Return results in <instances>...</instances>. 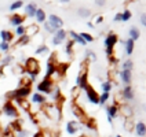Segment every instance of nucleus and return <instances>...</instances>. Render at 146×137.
I'll list each match as a JSON object with an SVG mask.
<instances>
[{
  "label": "nucleus",
  "mask_w": 146,
  "mask_h": 137,
  "mask_svg": "<svg viewBox=\"0 0 146 137\" xmlns=\"http://www.w3.org/2000/svg\"><path fill=\"white\" fill-rule=\"evenodd\" d=\"M35 16H36L37 22H44V21H46V12H44L41 8H37V10H36V14H35Z\"/></svg>",
  "instance_id": "nucleus-22"
},
{
  "label": "nucleus",
  "mask_w": 146,
  "mask_h": 137,
  "mask_svg": "<svg viewBox=\"0 0 146 137\" xmlns=\"http://www.w3.org/2000/svg\"><path fill=\"white\" fill-rule=\"evenodd\" d=\"M17 102L19 103V106L24 108L25 111H29V108H31V104H29V102L28 100H25V99H15Z\"/></svg>",
  "instance_id": "nucleus-26"
},
{
  "label": "nucleus",
  "mask_w": 146,
  "mask_h": 137,
  "mask_svg": "<svg viewBox=\"0 0 146 137\" xmlns=\"http://www.w3.org/2000/svg\"><path fill=\"white\" fill-rule=\"evenodd\" d=\"M3 113L6 114L7 117H13V118H17L18 117V111H17L15 106L13 104L11 100H7L4 106H3Z\"/></svg>",
  "instance_id": "nucleus-3"
},
{
  "label": "nucleus",
  "mask_w": 146,
  "mask_h": 137,
  "mask_svg": "<svg viewBox=\"0 0 146 137\" xmlns=\"http://www.w3.org/2000/svg\"><path fill=\"white\" fill-rule=\"evenodd\" d=\"M79 15L81 18H88L91 15V11H90L88 8H79Z\"/></svg>",
  "instance_id": "nucleus-27"
},
{
  "label": "nucleus",
  "mask_w": 146,
  "mask_h": 137,
  "mask_svg": "<svg viewBox=\"0 0 146 137\" xmlns=\"http://www.w3.org/2000/svg\"><path fill=\"white\" fill-rule=\"evenodd\" d=\"M47 51H48V48H47L46 45H41L40 48H37V49H36V54L39 55V54H44V52H47Z\"/></svg>",
  "instance_id": "nucleus-39"
},
{
  "label": "nucleus",
  "mask_w": 146,
  "mask_h": 137,
  "mask_svg": "<svg viewBox=\"0 0 146 137\" xmlns=\"http://www.w3.org/2000/svg\"><path fill=\"white\" fill-rule=\"evenodd\" d=\"M25 71L29 74L31 81H35L36 75L39 74V71H40V65H39L37 59H35V58L26 59V62H25Z\"/></svg>",
  "instance_id": "nucleus-1"
},
{
  "label": "nucleus",
  "mask_w": 146,
  "mask_h": 137,
  "mask_svg": "<svg viewBox=\"0 0 146 137\" xmlns=\"http://www.w3.org/2000/svg\"><path fill=\"white\" fill-rule=\"evenodd\" d=\"M131 15H132V14H131L130 10H125V11L121 14V21H124V22H125V21H128V19L131 18Z\"/></svg>",
  "instance_id": "nucleus-32"
},
{
  "label": "nucleus",
  "mask_w": 146,
  "mask_h": 137,
  "mask_svg": "<svg viewBox=\"0 0 146 137\" xmlns=\"http://www.w3.org/2000/svg\"><path fill=\"white\" fill-rule=\"evenodd\" d=\"M123 69H124V70H130L131 71V69H132V60H131V59H127V60L123 63Z\"/></svg>",
  "instance_id": "nucleus-31"
},
{
  "label": "nucleus",
  "mask_w": 146,
  "mask_h": 137,
  "mask_svg": "<svg viewBox=\"0 0 146 137\" xmlns=\"http://www.w3.org/2000/svg\"><path fill=\"white\" fill-rule=\"evenodd\" d=\"M69 34H70V39H72V41H77L79 44H81V45H84V47H86V44H87V43L81 39L79 33H76V32H73V30H70V32H69Z\"/></svg>",
  "instance_id": "nucleus-16"
},
{
  "label": "nucleus",
  "mask_w": 146,
  "mask_h": 137,
  "mask_svg": "<svg viewBox=\"0 0 146 137\" xmlns=\"http://www.w3.org/2000/svg\"><path fill=\"white\" fill-rule=\"evenodd\" d=\"M106 113H108V118L113 119L114 117H117V114H119V108H117V106H109L106 108Z\"/></svg>",
  "instance_id": "nucleus-14"
},
{
  "label": "nucleus",
  "mask_w": 146,
  "mask_h": 137,
  "mask_svg": "<svg viewBox=\"0 0 146 137\" xmlns=\"http://www.w3.org/2000/svg\"><path fill=\"white\" fill-rule=\"evenodd\" d=\"M8 48H10V44L8 43H4V41L0 43V49L1 51H8Z\"/></svg>",
  "instance_id": "nucleus-38"
},
{
  "label": "nucleus",
  "mask_w": 146,
  "mask_h": 137,
  "mask_svg": "<svg viewBox=\"0 0 146 137\" xmlns=\"http://www.w3.org/2000/svg\"><path fill=\"white\" fill-rule=\"evenodd\" d=\"M123 97H124L125 100H132V99H134V92H132V89H131L130 85L123 89Z\"/></svg>",
  "instance_id": "nucleus-17"
},
{
  "label": "nucleus",
  "mask_w": 146,
  "mask_h": 137,
  "mask_svg": "<svg viewBox=\"0 0 146 137\" xmlns=\"http://www.w3.org/2000/svg\"><path fill=\"white\" fill-rule=\"evenodd\" d=\"M37 89L44 93H51L52 92V81L50 80V77H44V80L37 85Z\"/></svg>",
  "instance_id": "nucleus-5"
},
{
  "label": "nucleus",
  "mask_w": 146,
  "mask_h": 137,
  "mask_svg": "<svg viewBox=\"0 0 146 137\" xmlns=\"http://www.w3.org/2000/svg\"><path fill=\"white\" fill-rule=\"evenodd\" d=\"M120 111L123 113V115H124L125 118H131V117H132V108H131V107H128L127 104L123 106L121 110H119V113H120Z\"/></svg>",
  "instance_id": "nucleus-20"
},
{
  "label": "nucleus",
  "mask_w": 146,
  "mask_h": 137,
  "mask_svg": "<svg viewBox=\"0 0 146 137\" xmlns=\"http://www.w3.org/2000/svg\"><path fill=\"white\" fill-rule=\"evenodd\" d=\"M84 90L87 92V97H88V100L92 103V104H99V95H98L97 92L94 90V88H92V87L87 85V87L84 88Z\"/></svg>",
  "instance_id": "nucleus-6"
},
{
  "label": "nucleus",
  "mask_w": 146,
  "mask_h": 137,
  "mask_svg": "<svg viewBox=\"0 0 146 137\" xmlns=\"http://www.w3.org/2000/svg\"><path fill=\"white\" fill-rule=\"evenodd\" d=\"M48 24L51 25V26H52L55 30H57V29L59 30V29L64 26V21H62L59 16L55 15V14H51V15L48 16Z\"/></svg>",
  "instance_id": "nucleus-7"
},
{
  "label": "nucleus",
  "mask_w": 146,
  "mask_h": 137,
  "mask_svg": "<svg viewBox=\"0 0 146 137\" xmlns=\"http://www.w3.org/2000/svg\"><path fill=\"white\" fill-rule=\"evenodd\" d=\"M73 114H74V115H76V117H77L79 119H81V121H84V122L87 121L86 115L83 114V110H81V108H80V107H79L77 104H73Z\"/></svg>",
  "instance_id": "nucleus-13"
},
{
  "label": "nucleus",
  "mask_w": 146,
  "mask_h": 137,
  "mask_svg": "<svg viewBox=\"0 0 146 137\" xmlns=\"http://www.w3.org/2000/svg\"><path fill=\"white\" fill-rule=\"evenodd\" d=\"M33 137H44V134H43L41 132H37V133H35V134H33Z\"/></svg>",
  "instance_id": "nucleus-45"
},
{
  "label": "nucleus",
  "mask_w": 146,
  "mask_h": 137,
  "mask_svg": "<svg viewBox=\"0 0 146 137\" xmlns=\"http://www.w3.org/2000/svg\"><path fill=\"white\" fill-rule=\"evenodd\" d=\"M10 22H11V25L13 26H21L22 25V22H24V16L18 15V14H13V16L10 18Z\"/></svg>",
  "instance_id": "nucleus-11"
},
{
  "label": "nucleus",
  "mask_w": 146,
  "mask_h": 137,
  "mask_svg": "<svg viewBox=\"0 0 146 137\" xmlns=\"http://www.w3.org/2000/svg\"><path fill=\"white\" fill-rule=\"evenodd\" d=\"M108 99H109V93H102L99 96V104H105L108 102Z\"/></svg>",
  "instance_id": "nucleus-33"
},
{
  "label": "nucleus",
  "mask_w": 146,
  "mask_h": 137,
  "mask_svg": "<svg viewBox=\"0 0 146 137\" xmlns=\"http://www.w3.org/2000/svg\"><path fill=\"white\" fill-rule=\"evenodd\" d=\"M110 88H112V84H110L109 81H106V82L102 84V90H104V93H109Z\"/></svg>",
  "instance_id": "nucleus-30"
},
{
  "label": "nucleus",
  "mask_w": 146,
  "mask_h": 137,
  "mask_svg": "<svg viewBox=\"0 0 146 137\" xmlns=\"http://www.w3.org/2000/svg\"><path fill=\"white\" fill-rule=\"evenodd\" d=\"M117 43V36L113 34V33H110L109 36H106L105 39V45H106V54L109 55V56H112V52H113V47L114 44Z\"/></svg>",
  "instance_id": "nucleus-2"
},
{
  "label": "nucleus",
  "mask_w": 146,
  "mask_h": 137,
  "mask_svg": "<svg viewBox=\"0 0 146 137\" xmlns=\"http://www.w3.org/2000/svg\"><path fill=\"white\" fill-rule=\"evenodd\" d=\"M11 60H13V56H6L1 60V65H8V63H11Z\"/></svg>",
  "instance_id": "nucleus-41"
},
{
  "label": "nucleus",
  "mask_w": 146,
  "mask_h": 137,
  "mask_svg": "<svg viewBox=\"0 0 146 137\" xmlns=\"http://www.w3.org/2000/svg\"><path fill=\"white\" fill-rule=\"evenodd\" d=\"M134 43H135V41H132L131 39H128V40L125 41V51H127L128 55H131L132 51H134Z\"/></svg>",
  "instance_id": "nucleus-25"
},
{
  "label": "nucleus",
  "mask_w": 146,
  "mask_h": 137,
  "mask_svg": "<svg viewBox=\"0 0 146 137\" xmlns=\"http://www.w3.org/2000/svg\"><path fill=\"white\" fill-rule=\"evenodd\" d=\"M139 36H141V32H139L135 26H132V28L130 29V39L132 41H135V40H138L139 39Z\"/></svg>",
  "instance_id": "nucleus-21"
},
{
  "label": "nucleus",
  "mask_w": 146,
  "mask_h": 137,
  "mask_svg": "<svg viewBox=\"0 0 146 137\" xmlns=\"http://www.w3.org/2000/svg\"><path fill=\"white\" fill-rule=\"evenodd\" d=\"M65 39H66V32L64 29H59V30L55 32V36H54V39H52V44H54V45H59Z\"/></svg>",
  "instance_id": "nucleus-8"
},
{
  "label": "nucleus",
  "mask_w": 146,
  "mask_h": 137,
  "mask_svg": "<svg viewBox=\"0 0 146 137\" xmlns=\"http://www.w3.org/2000/svg\"><path fill=\"white\" fill-rule=\"evenodd\" d=\"M0 37H1V41H4V43H10V41L14 39L13 33L8 32V30H1L0 32Z\"/></svg>",
  "instance_id": "nucleus-15"
},
{
  "label": "nucleus",
  "mask_w": 146,
  "mask_h": 137,
  "mask_svg": "<svg viewBox=\"0 0 146 137\" xmlns=\"http://www.w3.org/2000/svg\"><path fill=\"white\" fill-rule=\"evenodd\" d=\"M29 93H31V87H19L13 93H8V96H13L15 99H25Z\"/></svg>",
  "instance_id": "nucleus-4"
},
{
  "label": "nucleus",
  "mask_w": 146,
  "mask_h": 137,
  "mask_svg": "<svg viewBox=\"0 0 146 137\" xmlns=\"http://www.w3.org/2000/svg\"><path fill=\"white\" fill-rule=\"evenodd\" d=\"M102 22V16H98L97 18V24H101Z\"/></svg>",
  "instance_id": "nucleus-46"
},
{
  "label": "nucleus",
  "mask_w": 146,
  "mask_h": 137,
  "mask_svg": "<svg viewBox=\"0 0 146 137\" xmlns=\"http://www.w3.org/2000/svg\"><path fill=\"white\" fill-rule=\"evenodd\" d=\"M104 3H105V1H97L98 6H104Z\"/></svg>",
  "instance_id": "nucleus-47"
},
{
  "label": "nucleus",
  "mask_w": 146,
  "mask_h": 137,
  "mask_svg": "<svg viewBox=\"0 0 146 137\" xmlns=\"http://www.w3.org/2000/svg\"><path fill=\"white\" fill-rule=\"evenodd\" d=\"M39 32V26L37 25H29L28 28H25V36H28V37H32V36H35L36 33Z\"/></svg>",
  "instance_id": "nucleus-10"
},
{
  "label": "nucleus",
  "mask_w": 146,
  "mask_h": 137,
  "mask_svg": "<svg viewBox=\"0 0 146 137\" xmlns=\"http://www.w3.org/2000/svg\"><path fill=\"white\" fill-rule=\"evenodd\" d=\"M80 137H84V136H80Z\"/></svg>",
  "instance_id": "nucleus-49"
},
{
  "label": "nucleus",
  "mask_w": 146,
  "mask_h": 137,
  "mask_svg": "<svg viewBox=\"0 0 146 137\" xmlns=\"http://www.w3.org/2000/svg\"><path fill=\"white\" fill-rule=\"evenodd\" d=\"M36 10H37V7H36V4H35V3H29V4L25 7V11H26V15L28 16H35Z\"/></svg>",
  "instance_id": "nucleus-18"
},
{
  "label": "nucleus",
  "mask_w": 146,
  "mask_h": 137,
  "mask_svg": "<svg viewBox=\"0 0 146 137\" xmlns=\"http://www.w3.org/2000/svg\"><path fill=\"white\" fill-rule=\"evenodd\" d=\"M87 56H88L91 60H97V55H95L92 51H87Z\"/></svg>",
  "instance_id": "nucleus-40"
},
{
  "label": "nucleus",
  "mask_w": 146,
  "mask_h": 137,
  "mask_svg": "<svg viewBox=\"0 0 146 137\" xmlns=\"http://www.w3.org/2000/svg\"><path fill=\"white\" fill-rule=\"evenodd\" d=\"M88 84H87V73H81L80 75H79V78H77V88L79 89H84L87 87Z\"/></svg>",
  "instance_id": "nucleus-9"
},
{
  "label": "nucleus",
  "mask_w": 146,
  "mask_h": 137,
  "mask_svg": "<svg viewBox=\"0 0 146 137\" xmlns=\"http://www.w3.org/2000/svg\"><path fill=\"white\" fill-rule=\"evenodd\" d=\"M17 34H18L19 37H22V36H25V28L22 26V25L17 28Z\"/></svg>",
  "instance_id": "nucleus-35"
},
{
  "label": "nucleus",
  "mask_w": 146,
  "mask_h": 137,
  "mask_svg": "<svg viewBox=\"0 0 146 137\" xmlns=\"http://www.w3.org/2000/svg\"><path fill=\"white\" fill-rule=\"evenodd\" d=\"M73 43H74V41H69V43H68V44H66V54H68V55H72V48H73Z\"/></svg>",
  "instance_id": "nucleus-34"
},
{
  "label": "nucleus",
  "mask_w": 146,
  "mask_h": 137,
  "mask_svg": "<svg viewBox=\"0 0 146 137\" xmlns=\"http://www.w3.org/2000/svg\"><path fill=\"white\" fill-rule=\"evenodd\" d=\"M32 102L36 103V104H43L46 102V97L43 96V95H40V93H35L32 97Z\"/></svg>",
  "instance_id": "nucleus-23"
},
{
  "label": "nucleus",
  "mask_w": 146,
  "mask_h": 137,
  "mask_svg": "<svg viewBox=\"0 0 146 137\" xmlns=\"http://www.w3.org/2000/svg\"><path fill=\"white\" fill-rule=\"evenodd\" d=\"M28 41H29V37H28V36H22V37L19 39V41H18V44H17V45H22V44H26Z\"/></svg>",
  "instance_id": "nucleus-36"
},
{
  "label": "nucleus",
  "mask_w": 146,
  "mask_h": 137,
  "mask_svg": "<svg viewBox=\"0 0 146 137\" xmlns=\"http://www.w3.org/2000/svg\"><path fill=\"white\" fill-rule=\"evenodd\" d=\"M114 21L117 22V21H121V14H116L114 15Z\"/></svg>",
  "instance_id": "nucleus-44"
},
{
  "label": "nucleus",
  "mask_w": 146,
  "mask_h": 137,
  "mask_svg": "<svg viewBox=\"0 0 146 137\" xmlns=\"http://www.w3.org/2000/svg\"><path fill=\"white\" fill-rule=\"evenodd\" d=\"M80 37L86 41V43H91V41L94 40V37H92L90 33H80Z\"/></svg>",
  "instance_id": "nucleus-28"
},
{
  "label": "nucleus",
  "mask_w": 146,
  "mask_h": 137,
  "mask_svg": "<svg viewBox=\"0 0 146 137\" xmlns=\"http://www.w3.org/2000/svg\"><path fill=\"white\" fill-rule=\"evenodd\" d=\"M120 75H121L123 82L130 84V81H131V71H130V70H123V71L120 73Z\"/></svg>",
  "instance_id": "nucleus-24"
},
{
  "label": "nucleus",
  "mask_w": 146,
  "mask_h": 137,
  "mask_svg": "<svg viewBox=\"0 0 146 137\" xmlns=\"http://www.w3.org/2000/svg\"><path fill=\"white\" fill-rule=\"evenodd\" d=\"M22 6H24V1H15V3H13V4L10 6V10H11V11H15L18 8H21Z\"/></svg>",
  "instance_id": "nucleus-29"
},
{
  "label": "nucleus",
  "mask_w": 146,
  "mask_h": 137,
  "mask_svg": "<svg viewBox=\"0 0 146 137\" xmlns=\"http://www.w3.org/2000/svg\"><path fill=\"white\" fill-rule=\"evenodd\" d=\"M116 137H121V136H119V134H117V136H116Z\"/></svg>",
  "instance_id": "nucleus-48"
},
{
  "label": "nucleus",
  "mask_w": 146,
  "mask_h": 137,
  "mask_svg": "<svg viewBox=\"0 0 146 137\" xmlns=\"http://www.w3.org/2000/svg\"><path fill=\"white\" fill-rule=\"evenodd\" d=\"M135 132H137V134L139 137H145L146 134V125L143 122H138L137 125H135Z\"/></svg>",
  "instance_id": "nucleus-12"
},
{
  "label": "nucleus",
  "mask_w": 146,
  "mask_h": 137,
  "mask_svg": "<svg viewBox=\"0 0 146 137\" xmlns=\"http://www.w3.org/2000/svg\"><path fill=\"white\" fill-rule=\"evenodd\" d=\"M66 130H68L69 134H74L77 132V122H74V121L68 122L66 123Z\"/></svg>",
  "instance_id": "nucleus-19"
},
{
  "label": "nucleus",
  "mask_w": 146,
  "mask_h": 137,
  "mask_svg": "<svg viewBox=\"0 0 146 137\" xmlns=\"http://www.w3.org/2000/svg\"><path fill=\"white\" fill-rule=\"evenodd\" d=\"M141 24L143 25V26H146V14H142V15H141Z\"/></svg>",
  "instance_id": "nucleus-42"
},
{
  "label": "nucleus",
  "mask_w": 146,
  "mask_h": 137,
  "mask_svg": "<svg viewBox=\"0 0 146 137\" xmlns=\"http://www.w3.org/2000/svg\"><path fill=\"white\" fill-rule=\"evenodd\" d=\"M44 28H46V30H47V32H50V33H55V32H57V30H55V29H54V28H52L48 22H46V24H44Z\"/></svg>",
  "instance_id": "nucleus-37"
},
{
  "label": "nucleus",
  "mask_w": 146,
  "mask_h": 137,
  "mask_svg": "<svg viewBox=\"0 0 146 137\" xmlns=\"http://www.w3.org/2000/svg\"><path fill=\"white\" fill-rule=\"evenodd\" d=\"M18 137H26V132H25V130H21V132H18Z\"/></svg>",
  "instance_id": "nucleus-43"
}]
</instances>
